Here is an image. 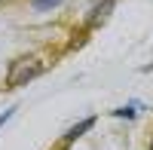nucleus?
<instances>
[{"mask_svg": "<svg viewBox=\"0 0 153 150\" xmlns=\"http://www.w3.org/2000/svg\"><path fill=\"white\" fill-rule=\"evenodd\" d=\"M43 68H46V61H43L40 55H34V52H25V55H19V58L9 65L6 86H9V89H19V86H25V83L37 80V77L43 74Z\"/></svg>", "mask_w": 153, "mask_h": 150, "instance_id": "1", "label": "nucleus"}, {"mask_svg": "<svg viewBox=\"0 0 153 150\" xmlns=\"http://www.w3.org/2000/svg\"><path fill=\"white\" fill-rule=\"evenodd\" d=\"M110 9H113V0H98L92 6V12H89V19H86V28H98V25L107 19Z\"/></svg>", "mask_w": 153, "mask_h": 150, "instance_id": "2", "label": "nucleus"}, {"mask_svg": "<svg viewBox=\"0 0 153 150\" xmlns=\"http://www.w3.org/2000/svg\"><path fill=\"white\" fill-rule=\"evenodd\" d=\"M95 123H98L95 117H86V120H80V123H74V126H71V129L65 132V141H76V138H80V135H86L89 129H92Z\"/></svg>", "mask_w": 153, "mask_h": 150, "instance_id": "3", "label": "nucleus"}, {"mask_svg": "<svg viewBox=\"0 0 153 150\" xmlns=\"http://www.w3.org/2000/svg\"><path fill=\"white\" fill-rule=\"evenodd\" d=\"M65 0H31V9H37V12H46V9H55V6H61Z\"/></svg>", "mask_w": 153, "mask_h": 150, "instance_id": "4", "label": "nucleus"}, {"mask_svg": "<svg viewBox=\"0 0 153 150\" xmlns=\"http://www.w3.org/2000/svg\"><path fill=\"white\" fill-rule=\"evenodd\" d=\"M113 117H117V120H135L138 110H135V104H126V107H117V110H113Z\"/></svg>", "mask_w": 153, "mask_h": 150, "instance_id": "5", "label": "nucleus"}, {"mask_svg": "<svg viewBox=\"0 0 153 150\" xmlns=\"http://www.w3.org/2000/svg\"><path fill=\"white\" fill-rule=\"evenodd\" d=\"M12 117H16V107H6V110H3V114H0V129H3V126H6V123L12 120Z\"/></svg>", "mask_w": 153, "mask_h": 150, "instance_id": "6", "label": "nucleus"}, {"mask_svg": "<svg viewBox=\"0 0 153 150\" xmlns=\"http://www.w3.org/2000/svg\"><path fill=\"white\" fill-rule=\"evenodd\" d=\"M150 150H153V138H150Z\"/></svg>", "mask_w": 153, "mask_h": 150, "instance_id": "7", "label": "nucleus"}]
</instances>
